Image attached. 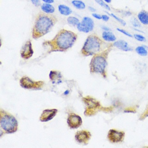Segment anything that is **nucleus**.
<instances>
[{
  "instance_id": "nucleus-1",
  "label": "nucleus",
  "mask_w": 148,
  "mask_h": 148,
  "mask_svg": "<svg viewBox=\"0 0 148 148\" xmlns=\"http://www.w3.org/2000/svg\"><path fill=\"white\" fill-rule=\"evenodd\" d=\"M77 38V35L69 30L63 29L58 32L54 38L43 43V45L50 47L49 53L64 52L72 47Z\"/></svg>"
},
{
  "instance_id": "nucleus-2",
  "label": "nucleus",
  "mask_w": 148,
  "mask_h": 148,
  "mask_svg": "<svg viewBox=\"0 0 148 148\" xmlns=\"http://www.w3.org/2000/svg\"><path fill=\"white\" fill-rule=\"evenodd\" d=\"M58 19L55 15L43 12L37 15L32 28V37L35 39L43 37L50 32Z\"/></svg>"
},
{
  "instance_id": "nucleus-3",
  "label": "nucleus",
  "mask_w": 148,
  "mask_h": 148,
  "mask_svg": "<svg viewBox=\"0 0 148 148\" xmlns=\"http://www.w3.org/2000/svg\"><path fill=\"white\" fill-rule=\"evenodd\" d=\"M105 44V42L96 35H90L86 40L81 52L86 57L95 55L102 51Z\"/></svg>"
},
{
  "instance_id": "nucleus-4",
  "label": "nucleus",
  "mask_w": 148,
  "mask_h": 148,
  "mask_svg": "<svg viewBox=\"0 0 148 148\" xmlns=\"http://www.w3.org/2000/svg\"><path fill=\"white\" fill-rule=\"evenodd\" d=\"M109 49L95 55L90 62V71L91 73H99L104 78H106V72L108 62L107 57L109 52Z\"/></svg>"
},
{
  "instance_id": "nucleus-5",
  "label": "nucleus",
  "mask_w": 148,
  "mask_h": 148,
  "mask_svg": "<svg viewBox=\"0 0 148 148\" xmlns=\"http://www.w3.org/2000/svg\"><path fill=\"white\" fill-rule=\"evenodd\" d=\"M0 125L1 131H3V133L11 134L17 131V120L12 115L2 109H1Z\"/></svg>"
},
{
  "instance_id": "nucleus-6",
  "label": "nucleus",
  "mask_w": 148,
  "mask_h": 148,
  "mask_svg": "<svg viewBox=\"0 0 148 148\" xmlns=\"http://www.w3.org/2000/svg\"><path fill=\"white\" fill-rule=\"evenodd\" d=\"M83 99L87 105L84 112L86 115H93L95 114L98 110L102 109V107H101L100 103L96 101V99L89 96L84 98Z\"/></svg>"
},
{
  "instance_id": "nucleus-7",
  "label": "nucleus",
  "mask_w": 148,
  "mask_h": 148,
  "mask_svg": "<svg viewBox=\"0 0 148 148\" xmlns=\"http://www.w3.org/2000/svg\"><path fill=\"white\" fill-rule=\"evenodd\" d=\"M95 23L91 18L85 16L82 18V21L79 22L76 26L77 29L80 32L89 33L94 30Z\"/></svg>"
},
{
  "instance_id": "nucleus-8",
  "label": "nucleus",
  "mask_w": 148,
  "mask_h": 148,
  "mask_svg": "<svg viewBox=\"0 0 148 148\" xmlns=\"http://www.w3.org/2000/svg\"><path fill=\"white\" fill-rule=\"evenodd\" d=\"M20 84L22 88L25 89H40L44 86L42 81L34 82L27 76H24L20 80Z\"/></svg>"
},
{
  "instance_id": "nucleus-9",
  "label": "nucleus",
  "mask_w": 148,
  "mask_h": 148,
  "mask_svg": "<svg viewBox=\"0 0 148 148\" xmlns=\"http://www.w3.org/2000/svg\"><path fill=\"white\" fill-rule=\"evenodd\" d=\"M125 133L123 131H119L115 129H111L108 133V138L110 142L112 143L121 142L124 140Z\"/></svg>"
},
{
  "instance_id": "nucleus-10",
  "label": "nucleus",
  "mask_w": 148,
  "mask_h": 148,
  "mask_svg": "<svg viewBox=\"0 0 148 148\" xmlns=\"http://www.w3.org/2000/svg\"><path fill=\"white\" fill-rule=\"evenodd\" d=\"M67 123L71 129H77L82 125V120L80 116L74 113H69L67 119Z\"/></svg>"
},
{
  "instance_id": "nucleus-11",
  "label": "nucleus",
  "mask_w": 148,
  "mask_h": 148,
  "mask_svg": "<svg viewBox=\"0 0 148 148\" xmlns=\"http://www.w3.org/2000/svg\"><path fill=\"white\" fill-rule=\"evenodd\" d=\"M34 53L31 41L30 40L27 41L21 49V57L24 59H28L32 57Z\"/></svg>"
},
{
  "instance_id": "nucleus-12",
  "label": "nucleus",
  "mask_w": 148,
  "mask_h": 148,
  "mask_svg": "<svg viewBox=\"0 0 148 148\" xmlns=\"http://www.w3.org/2000/svg\"><path fill=\"white\" fill-rule=\"evenodd\" d=\"M91 137L90 132L86 130L78 131L76 132L75 139L78 143L87 145Z\"/></svg>"
},
{
  "instance_id": "nucleus-13",
  "label": "nucleus",
  "mask_w": 148,
  "mask_h": 148,
  "mask_svg": "<svg viewBox=\"0 0 148 148\" xmlns=\"http://www.w3.org/2000/svg\"><path fill=\"white\" fill-rule=\"evenodd\" d=\"M58 112V110L56 109L44 110L40 117V121L45 122L51 120L56 115Z\"/></svg>"
},
{
  "instance_id": "nucleus-14",
  "label": "nucleus",
  "mask_w": 148,
  "mask_h": 148,
  "mask_svg": "<svg viewBox=\"0 0 148 148\" xmlns=\"http://www.w3.org/2000/svg\"><path fill=\"white\" fill-rule=\"evenodd\" d=\"M113 46L117 48L119 50L124 51H133V49L129 45L127 42L124 40H119L116 41L113 43Z\"/></svg>"
},
{
  "instance_id": "nucleus-15",
  "label": "nucleus",
  "mask_w": 148,
  "mask_h": 148,
  "mask_svg": "<svg viewBox=\"0 0 148 148\" xmlns=\"http://www.w3.org/2000/svg\"><path fill=\"white\" fill-rule=\"evenodd\" d=\"M137 18L141 24L145 25H148V12L144 10L139 12L137 15Z\"/></svg>"
},
{
  "instance_id": "nucleus-16",
  "label": "nucleus",
  "mask_w": 148,
  "mask_h": 148,
  "mask_svg": "<svg viewBox=\"0 0 148 148\" xmlns=\"http://www.w3.org/2000/svg\"><path fill=\"white\" fill-rule=\"evenodd\" d=\"M102 38L104 41L108 42H113L117 40L114 34L110 31H104L102 34Z\"/></svg>"
},
{
  "instance_id": "nucleus-17",
  "label": "nucleus",
  "mask_w": 148,
  "mask_h": 148,
  "mask_svg": "<svg viewBox=\"0 0 148 148\" xmlns=\"http://www.w3.org/2000/svg\"><path fill=\"white\" fill-rule=\"evenodd\" d=\"M58 10L59 13L64 16H69L72 13L71 9L65 5H59L58 6Z\"/></svg>"
},
{
  "instance_id": "nucleus-18",
  "label": "nucleus",
  "mask_w": 148,
  "mask_h": 148,
  "mask_svg": "<svg viewBox=\"0 0 148 148\" xmlns=\"http://www.w3.org/2000/svg\"><path fill=\"white\" fill-rule=\"evenodd\" d=\"M41 8L44 13L48 14H53L55 11L54 7L50 3H44L41 6Z\"/></svg>"
},
{
  "instance_id": "nucleus-19",
  "label": "nucleus",
  "mask_w": 148,
  "mask_h": 148,
  "mask_svg": "<svg viewBox=\"0 0 148 148\" xmlns=\"http://www.w3.org/2000/svg\"><path fill=\"white\" fill-rule=\"evenodd\" d=\"M71 3L74 7L79 10H83L86 8L85 3L81 0H73Z\"/></svg>"
},
{
  "instance_id": "nucleus-20",
  "label": "nucleus",
  "mask_w": 148,
  "mask_h": 148,
  "mask_svg": "<svg viewBox=\"0 0 148 148\" xmlns=\"http://www.w3.org/2000/svg\"><path fill=\"white\" fill-rule=\"evenodd\" d=\"M135 51L138 54L143 57L146 56L148 54L147 49L143 45L138 46L136 48Z\"/></svg>"
},
{
  "instance_id": "nucleus-21",
  "label": "nucleus",
  "mask_w": 148,
  "mask_h": 148,
  "mask_svg": "<svg viewBox=\"0 0 148 148\" xmlns=\"http://www.w3.org/2000/svg\"><path fill=\"white\" fill-rule=\"evenodd\" d=\"M67 21L70 25L73 27H76L78 24L80 22V20L74 16H69L67 18Z\"/></svg>"
},
{
  "instance_id": "nucleus-22",
  "label": "nucleus",
  "mask_w": 148,
  "mask_h": 148,
  "mask_svg": "<svg viewBox=\"0 0 148 148\" xmlns=\"http://www.w3.org/2000/svg\"><path fill=\"white\" fill-rule=\"evenodd\" d=\"M50 77L51 80H52L53 82L56 81V82H57L58 80H59L61 77V75L60 73H58L57 71H51L50 73Z\"/></svg>"
},
{
  "instance_id": "nucleus-23",
  "label": "nucleus",
  "mask_w": 148,
  "mask_h": 148,
  "mask_svg": "<svg viewBox=\"0 0 148 148\" xmlns=\"http://www.w3.org/2000/svg\"><path fill=\"white\" fill-rule=\"evenodd\" d=\"M106 12L109 16H111V17H112V18H114L116 21H118V22H119L123 26H125V25H126V22H125L124 20H123L122 18L119 17L118 16H117V15H116L115 14H113V13H111V14H109L108 13V12L106 11Z\"/></svg>"
},
{
  "instance_id": "nucleus-24",
  "label": "nucleus",
  "mask_w": 148,
  "mask_h": 148,
  "mask_svg": "<svg viewBox=\"0 0 148 148\" xmlns=\"http://www.w3.org/2000/svg\"><path fill=\"white\" fill-rule=\"evenodd\" d=\"M130 22L133 27L139 28L141 27V23L136 18L132 17L130 20Z\"/></svg>"
},
{
  "instance_id": "nucleus-25",
  "label": "nucleus",
  "mask_w": 148,
  "mask_h": 148,
  "mask_svg": "<svg viewBox=\"0 0 148 148\" xmlns=\"http://www.w3.org/2000/svg\"><path fill=\"white\" fill-rule=\"evenodd\" d=\"M95 1L98 4L100 5L101 7H103V8L106 9V10H111L110 7H109L108 4L106 3V2L103 0H95Z\"/></svg>"
},
{
  "instance_id": "nucleus-26",
  "label": "nucleus",
  "mask_w": 148,
  "mask_h": 148,
  "mask_svg": "<svg viewBox=\"0 0 148 148\" xmlns=\"http://www.w3.org/2000/svg\"><path fill=\"white\" fill-rule=\"evenodd\" d=\"M133 37L136 40L140 42H145L146 40L145 37L141 34H134Z\"/></svg>"
},
{
  "instance_id": "nucleus-27",
  "label": "nucleus",
  "mask_w": 148,
  "mask_h": 148,
  "mask_svg": "<svg viewBox=\"0 0 148 148\" xmlns=\"http://www.w3.org/2000/svg\"><path fill=\"white\" fill-rule=\"evenodd\" d=\"M116 30H117L119 32L125 35V36H127V37H130V38H132V37H133L132 35L131 34L130 32H128L126 30H124V29H121V28H117Z\"/></svg>"
},
{
  "instance_id": "nucleus-28",
  "label": "nucleus",
  "mask_w": 148,
  "mask_h": 148,
  "mask_svg": "<svg viewBox=\"0 0 148 148\" xmlns=\"http://www.w3.org/2000/svg\"><path fill=\"white\" fill-rule=\"evenodd\" d=\"M148 117V105L146 108L145 110L144 111V112L141 114V116L139 118V120H143Z\"/></svg>"
},
{
  "instance_id": "nucleus-29",
  "label": "nucleus",
  "mask_w": 148,
  "mask_h": 148,
  "mask_svg": "<svg viewBox=\"0 0 148 148\" xmlns=\"http://www.w3.org/2000/svg\"><path fill=\"white\" fill-rule=\"evenodd\" d=\"M31 1L35 7H38L41 5L40 1L39 0H31Z\"/></svg>"
},
{
  "instance_id": "nucleus-30",
  "label": "nucleus",
  "mask_w": 148,
  "mask_h": 148,
  "mask_svg": "<svg viewBox=\"0 0 148 148\" xmlns=\"http://www.w3.org/2000/svg\"><path fill=\"white\" fill-rule=\"evenodd\" d=\"M92 15L93 17L96 18L97 20H102L101 15H100L99 14H97V13H93L92 14Z\"/></svg>"
},
{
  "instance_id": "nucleus-31",
  "label": "nucleus",
  "mask_w": 148,
  "mask_h": 148,
  "mask_svg": "<svg viewBox=\"0 0 148 148\" xmlns=\"http://www.w3.org/2000/svg\"><path fill=\"white\" fill-rule=\"evenodd\" d=\"M102 20H103L104 21L107 22L110 19V17L109 15H107V14H103L101 15Z\"/></svg>"
},
{
  "instance_id": "nucleus-32",
  "label": "nucleus",
  "mask_w": 148,
  "mask_h": 148,
  "mask_svg": "<svg viewBox=\"0 0 148 148\" xmlns=\"http://www.w3.org/2000/svg\"><path fill=\"white\" fill-rule=\"evenodd\" d=\"M101 29L104 31H110L111 29L109 27L106 26V25H102L101 26Z\"/></svg>"
},
{
  "instance_id": "nucleus-33",
  "label": "nucleus",
  "mask_w": 148,
  "mask_h": 148,
  "mask_svg": "<svg viewBox=\"0 0 148 148\" xmlns=\"http://www.w3.org/2000/svg\"><path fill=\"white\" fill-rule=\"evenodd\" d=\"M88 10L92 13H95V12L96 11V9L94 7H91V6H89L88 7Z\"/></svg>"
},
{
  "instance_id": "nucleus-34",
  "label": "nucleus",
  "mask_w": 148,
  "mask_h": 148,
  "mask_svg": "<svg viewBox=\"0 0 148 148\" xmlns=\"http://www.w3.org/2000/svg\"><path fill=\"white\" fill-rule=\"evenodd\" d=\"M42 1L46 3H53L54 2V0H41Z\"/></svg>"
},
{
  "instance_id": "nucleus-35",
  "label": "nucleus",
  "mask_w": 148,
  "mask_h": 148,
  "mask_svg": "<svg viewBox=\"0 0 148 148\" xmlns=\"http://www.w3.org/2000/svg\"><path fill=\"white\" fill-rule=\"evenodd\" d=\"M133 30H134V31H135L138 32H140V33H143H143H145V32H143V31H141V30H140V29H139V28H133Z\"/></svg>"
},
{
  "instance_id": "nucleus-36",
  "label": "nucleus",
  "mask_w": 148,
  "mask_h": 148,
  "mask_svg": "<svg viewBox=\"0 0 148 148\" xmlns=\"http://www.w3.org/2000/svg\"><path fill=\"white\" fill-rule=\"evenodd\" d=\"M104 1H105L106 2V3H111V1H112V0H103Z\"/></svg>"
}]
</instances>
